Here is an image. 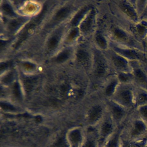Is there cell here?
<instances>
[{
  "instance_id": "1",
  "label": "cell",
  "mask_w": 147,
  "mask_h": 147,
  "mask_svg": "<svg viewBox=\"0 0 147 147\" xmlns=\"http://www.w3.org/2000/svg\"><path fill=\"white\" fill-rule=\"evenodd\" d=\"M123 141L147 143V125L134 111L121 127Z\"/></svg>"
},
{
  "instance_id": "2",
  "label": "cell",
  "mask_w": 147,
  "mask_h": 147,
  "mask_svg": "<svg viewBox=\"0 0 147 147\" xmlns=\"http://www.w3.org/2000/svg\"><path fill=\"white\" fill-rule=\"evenodd\" d=\"M92 50L93 62L90 72L94 92L96 93L107 79L116 74L111 67L103 51L99 50L93 45Z\"/></svg>"
},
{
  "instance_id": "3",
  "label": "cell",
  "mask_w": 147,
  "mask_h": 147,
  "mask_svg": "<svg viewBox=\"0 0 147 147\" xmlns=\"http://www.w3.org/2000/svg\"><path fill=\"white\" fill-rule=\"evenodd\" d=\"M104 30L110 42L144 51L142 44L137 41L129 32L114 21L111 13V18Z\"/></svg>"
},
{
  "instance_id": "4",
  "label": "cell",
  "mask_w": 147,
  "mask_h": 147,
  "mask_svg": "<svg viewBox=\"0 0 147 147\" xmlns=\"http://www.w3.org/2000/svg\"><path fill=\"white\" fill-rule=\"evenodd\" d=\"M110 10L114 21L142 44L147 35V20H140L138 22L134 23L123 18L110 8Z\"/></svg>"
},
{
  "instance_id": "5",
  "label": "cell",
  "mask_w": 147,
  "mask_h": 147,
  "mask_svg": "<svg viewBox=\"0 0 147 147\" xmlns=\"http://www.w3.org/2000/svg\"><path fill=\"white\" fill-rule=\"evenodd\" d=\"M135 86L132 84L119 83L111 99L130 112L136 108Z\"/></svg>"
},
{
  "instance_id": "6",
  "label": "cell",
  "mask_w": 147,
  "mask_h": 147,
  "mask_svg": "<svg viewBox=\"0 0 147 147\" xmlns=\"http://www.w3.org/2000/svg\"><path fill=\"white\" fill-rule=\"evenodd\" d=\"M110 9L123 18L134 23L140 20L134 0H107Z\"/></svg>"
},
{
  "instance_id": "7",
  "label": "cell",
  "mask_w": 147,
  "mask_h": 147,
  "mask_svg": "<svg viewBox=\"0 0 147 147\" xmlns=\"http://www.w3.org/2000/svg\"><path fill=\"white\" fill-rule=\"evenodd\" d=\"M110 49L129 61H140L147 63V55L143 51L119 45L110 41Z\"/></svg>"
},
{
  "instance_id": "8",
  "label": "cell",
  "mask_w": 147,
  "mask_h": 147,
  "mask_svg": "<svg viewBox=\"0 0 147 147\" xmlns=\"http://www.w3.org/2000/svg\"><path fill=\"white\" fill-rule=\"evenodd\" d=\"M103 52L115 74L131 72L129 61L124 57L111 49Z\"/></svg>"
},
{
  "instance_id": "9",
  "label": "cell",
  "mask_w": 147,
  "mask_h": 147,
  "mask_svg": "<svg viewBox=\"0 0 147 147\" xmlns=\"http://www.w3.org/2000/svg\"><path fill=\"white\" fill-rule=\"evenodd\" d=\"M97 126V136L99 140L100 146L111 137L120 128L117 125L107 112Z\"/></svg>"
},
{
  "instance_id": "10",
  "label": "cell",
  "mask_w": 147,
  "mask_h": 147,
  "mask_svg": "<svg viewBox=\"0 0 147 147\" xmlns=\"http://www.w3.org/2000/svg\"><path fill=\"white\" fill-rule=\"evenodd\" d=\"M129 62L134 76L133 85L147 91V63L140 61Z\"/></svg>"
},
{
  "instance_id": "11",
  "label": "cell",
  "mask_w": 147,
  "mask_h": 147,
  "mask_svg": "<svg viewBox=\"0 0 147 147\" xmlns=\"http://www.w3.org/2000/svg\"><path fill=\"white\" fill-rule=\"evenodd\" d=\"M108 114L119 127H121L129 117L130 112L112 100H105Z\"/></svg>"
},
{
  "instance_id": "12",
  "label": "cell",
  "mask_w": 147,
  "mask_h": 147,
  "mask_svg": "<svg viewBox=\"0 0 147 147\" xmlns=\"http://www.w3.org/2000/svg\"><path fill=\"white\" fill-rule=\"evenodd\" d=\"M119 84L116 74L107 79L96 93L105 100L111 99Z\"/></svg>"
},
{
  "instance_id": "13",
  "label": "cell",
  "mask_w": 147,
  "mask_h": 147,
  "mask_svg": "<svg viewBox=\"0 0 147 147\" xmlns=\"http://www.w3.org/2000/svg\"><path fill=\"white\" fill-rule=\"evenodd\" d=\"M92 37L93 43L92 45L94 48L102 51L110 49V40L105 30L97 28Z\"/></svg>"
},
{
  "instance_id": "14",
  "label": "cell",
  "mask_w": 147,
  "mask_h": 147,
  "mask_svg": "<svg viewBox=\"0 0 147 147\" xmlns=\"http://www.w3.org/2000/svg\"><path fill=\"white\" fill-rule=\"evenodd\" d=\"M123 143L121 127H120L117 132L102 144L100 147H122Z\"/></svg>"
},
{
  "instance_id": "15",
  "label": "cell",
  "mask_w": 147,
  "mask_h": 147,
  "mask_svg": "<svg viewBox=\"0 0 147 147\" xmlns=\"http://www.w3.org/2000/svg\"><path fill=\"white\" fill-rule=\"evenodd\" d=\"M135 99L136 107L147 105V91L135 86Z\"/></svg>"
},
{
  "instance_id": "16",
  "label": "cell",
  "mask_w": 147,
  "mask_h": 147,
  "mask_svg": "<svg viewBox=\"0 0 147 147\" xmlns=\"http://www.w3.org/2000/svg\"><path fill=\"white\" fill-rule=\"evenodd\" d=\"M119 82L120 84H132L134 76L131 72H120L116 74Z\"/></svg>"
},
{
  "instance_id": "17",
  "label": "cell",
  "mask_w": 147,
  "mask_h": 147,
  "mask_svg": "<svg viewBox=\"0 0 147 147\" xmlns=\"http://www.w3.org/2000/svg\"><path fill=\"white\" fill-rule=\"evenodd\" d=\"M133 111L147 125V105L137 107Z\"/></svg>"
},
{
  "instance_id": "18",
  "label": "cell",
  "mask_w": 147,
  "mask_h": 147,
  "mask_svg": "<svg viewBox=\"0 0 147 147\" xmlns=\"http://www.w3.org/2000/svg\"><path fill=\"white\" fill-rule=\"evenodd\" d=\"M134 2L136 11L140 20L147 6V0H134Z\"/></svg>"
},
{
  "instance_id": "19",
  "label": "cell",
  "mask_w": 147,
  "mask_h": 147,
  "mask_svg": "<svg viewBox=\"0 0 147 147\" xmlns=\"http://www.w3.org/2000/svg\"><path fill=\"white\" fill-rule=\"evenodd\" d=\"M142 44L143 47L144 51L147 55V35L143 41Z\"/></svg>"
},
{
  "instance_id": "20",
  "label": "cell",
  "mask_w": 147,
  "mask_h": 147,
  "mask_svg": "<svg viewBox=\"0 0 147 147\" xmlns=\"http://www.w3.org/2000/svg\"><path fill=\"white\" fill-rule=\"evenodd\" d=\"M67 57V55L66 53H63L59 56V57L57 58V60L60 61H64Z\"/></svg>"
},
{
  "instance_id": "21",
  "label": "cell",
  "mask_w": 147,
  "mask_h": 147,
  "mask_svg": "<svg viewBox=\"0 0 147 147\" xmlns=\"http://www.w3.org/2000/svg\"><path fill=\"white\" fill-rule=\"evenodd\" d=\"M57 43V39L56 38H53L51 39V41L50 42V45L51 47H55Z\"/></svg>"
},
{
  "instance_id": "22",
  "label": "cell",
  "mask_w": 147,
  "mask_h": 147,
  "mask_svg": "<svg viewBox=\"0 0 147 147\" xmlns=\"http://www.w3.org/2000/svg\"><path fill=\"white\" fill-rule=\"evenodd\" d=\"M147 13V6H146V8H145V10H144V12L143 14V15H142V17H141V18H140V19H141V18H142L143 17H144V15H146V14Z\"/></svg>"
},
{
  "instance_id": "23",
  "label": "cell",
  "mask_w": 147,
  "mask_h": 147,
  "mask_svg": "<svg viewBox=\"0 0 147 147\" xmlns=\"http://www.w3.org/2000/svg\"><path fill=\"white\" fill-rule=\"evenodd\" d=\"M142 19L147 20V13L146 14V15H144V17H143L142 18H141L140 20Z\"/></svg>"
}]
</instances>
